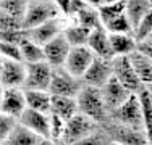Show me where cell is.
Segmentation results:
<instances>
[{"label": "cell", "mask_w": 152, "mask_h": 145, "mask_svg": "<svg viewBox=\"0 0 152 145\" xmlns=\"http://www.w3.org/2000/svg\"><path fill=\"white\" fill-rule=\"evenodd\" d=\"M76 100H78L79 113L89 116L99 126H104L110 119V113L107 110L105 100L102 95V89L83 84L81 90L76 95Z\"/></svg>", "instance_id": "6da1fadb"}, {"label": "cell", "mask_w": 152, "mask_h": 145, "mask_svg": "<svg viewBox=\"0 0 152 145\" xmlns=\"http://www.w3.org/2000/svg\"><path fill=\"white\" fill-rule=\"evenodd\" d=\"M63 16L53 0H29L26 14H24V29L37 28L53 18Z\"/></svg>", "instance_id": "7a4b0ae2"}, {"label": "cell", "mask_w": 152, "mask_h": 145, "mask_svg": "<svg viewBox=\"0 0 152 145\" xmlns=\"http://www.w3.org/2000/svg\"><path fill=\"white\" fill-rule=\"evenodd\" d=\"M110 119L115 123H118V124H123V126H129V128H136V129H144V119H142V111H141V103H139L137 92L131 94V97H129L118 110H115L113 113L110 115Z\"/></svg>", "instance_id": "3957f363"}, {"label": "cell", "mask_w": 152, "mask_h": 145, "mask_svg": "<svg viewBox=\"0 0 152 145\" xmlns=\"http://www.w3.org/2000/svg\"><path fill=\"white\" fill-rule=\"evenodd\" d=\"M97 126L99 124L96 121H92L89 116H86L83 113H76L70 121H66V128H65V134H63L61 142L66 145H75L81 139L92 134L97 129Z\"/></svg>", "instance_id": "277c9868"}, {"label": "cell", "mask_w": 152, "mask_h": 145, "mask_svg": "<svg viewBox=\"0 0 152 145\" xmlns=\"http://www.w3.org/2000/svg\"><path fill=\"white\" fill-rule=\"evenodd\" d=\"M83 87V81L70 74L65 66L53 68L52 82H50V94L52 95H65V97H76Z\"/></svg>", "instance_id": "5b68a950"}, {"label": "cell", "mask_w": 152, "mask_h": 145, "mask_svg": "<svg viewBox=\"0 0 152 145\" xmlns=\"http://www.w3.org/2000/svg\"><path fill=\"white\" fill-rule=\"evenodd\" d=\"M26 63L16 60H8L2 58L0 61V82L2 89H15V87H23L26 82Z\"/></svg>", "instance_id": "8992f818"}, {"label": "cell", "mask_w": 152, "mask_h": 145, "mask_svg": "<svg viewBox=\"0 0 152 145\" xmlns=\"http://www.w3.org/2000/svg\"><path fill=\"white\" fill-rule=\"evenodd\" d=\"M26 82L24 89L28 90H49L50 82H52L53 66L47 61H39V63L26 65Z\"/></svg>", "instance_id": "52a82bcc"}, {"label": "cell", "mask_w": 152, "mask_h": 145, "mask_svg": "<svg viewBox=\"0 0 152 145\" xmlns=\"http://www.w3.org/2000/svg\"><path fill=\"white\" fill-rule=\"evenodd\" d=\"M94 60H96V55L88 45L71 47L70 55L65 61V70L70 74H73L75 78L83 79V76L86 74V71L89 70V66L92 65Z\"/></svg>", "instance_id": "ba28073f"}, {"label": "cell", "mask_w": 152, "mask_h": 145, "mask_svg": "<svg viewBox=\"0 0 152 145\" xmlns=\"http://www.w3.org/2000/svg\"><path fill=\"white\" fill-rule=\"evenodd\" d=\"M26 90L23 87L15 89H2V99H0V113L10 115L20 119V116L26 111Z\"/></svg>", "instance_id": "9c48e42d"}, {"label": "cell", "mask_w": 152, "mask_h": 145, "mask_svg": "<svg viewBox=\"0 0 152 145\" xmlns=\"http://www.w3.org/2000/svg\"><path fill=\"white\" fill-rule=\"evenodd\" d=\"M68 18L65 16H58V18H53V20L47 21V23L41 24L37 28H32V29H28V37L31 41H34L36 44L44 47L45 44H49L52 39H55L57 36H60L61 32L65 31L68 24Z\"/></svg>", "instance_id": "30bf717a"}, {"label": "cell", "mask_w": 152, "mask_h": 145, "mask_svg": "<svg viewBox=\"0 0 152 145\" xmlns=\"http://www.w3.org/2000/svg\"><path fill=\"white\" fill-rule=\"evenodd\" d=\"M113 76V65L112 60H105V58L96 57V60L92 61V65L89 66V70L86 71V74L83 76V84L99 87L102 89L104 86L108 82V79Z\"/></svg>", "instance_id": "8fae6325"}, {"label": "cell", "mask_w": 152, "mask_h": 145, "mask_svg": "<svg viewBox=\"0 0 152 145\" xmlns=\"http://www.w3.org/2000/svg\"><path fill=\"white\" fill-rule=\"evenodd\" d=\"M112 65H113V76L126 89L131 90V92H139L142 84H141L139 78H137L134 68H133L129 57H115L112 60Z\"/></svg>", "instance_id": "7c38bea8"}, {"label": "cell", "mask_w": 152, "mask_h": 145, "mask_svg": "<svg viewBox=\"0 0 152 145\" xmlns=\"http://www.w3.org/2000/svg\"><path fill=\"white\" fill-rule=\"evenodd\" d=\"M131 94H134V92L126 89L115 76H112L107 84L102 87V95H104V100H105L108 113L112 115L115 110H118V108L131 97Z\"/></svg>", "instance_id": "4fadbf2b"}, {"label": "cell", "mask_w": 152, "mask_h": 145, "mask_svg": "<svg viewBox=\"0 0 152 145\" xmlns=\"http://www.w3.org/2000/svg\"><path fill=\"white\" fill-rule=\"evenodd\" d=\"M71 45L66 41L65 34L61 32L60 36H57L55 39H52L49 44L44 45V52H45V61L49 65H52L53 68L65 66L68 55H70Z\"/></svg>", "instance_id": "5bb4252c"}, {"label": "cell", "mask_w": 152, "mask_h": 145, "mask_svg": "<svg viewBox=\"0 0 152 145\" xmlns=\"http://www.w3.org/2000/svg\"><path fill=\"white\" fill-rule=\"evenodd\" d=\"M88 47L92 50L94 55L99 58H105V60H113L115 58L110 44V32L105 29V26L92 29L88 41Z\"/></svg>", "instance_id": "9a60e30c"}, {"label": "cell", "mask_w": 152, "mask_h": 145, "mask_svg": "<svg viewBox=\"0 0 152 145\" xmlns=\"http://www.w3.org/2000/svg\"><path fill=\"white\" fill-rule=\"evenodd\" d=\"M20 123L31 129L32 132H36L39 137L50 139V115L26 108V111L20 116Z\"/></svg>", "instance_id": "2e32d148"}, {"label": "cell", "mask_w": 152, "mask_h": 145, "mask_svg": "<svg viewBox=\"0 0 152 145\" xmlns=\"http://www.w3.org/2000/svg\"><path fill=\"white\" fill-rule=\"evenodd\" d=\"M131 65L134 68L137 78H139L142 86H151L152 84V60L147 55H144L141 50H136L129 55Z\"/></svg>", "instance_id": "e0dca14e"}, {"label": "cell", "mask_w": 152, "mask_h": 145, "mask_svg": "<svg viewBox=\"0 0 152 145\" xmlns=\"http://www.w3.org/2000/svg\"><path fill=\"white\" fill-rule=\"evenodd\" d=\"M26 90V102H28V108L41 113H52V102L53 95L50 94V90Z\"/></svg>", "instance_id": "ac0fdd59"}, {"label": "cell", "mask_w": 152, "mask_h": 145, "mask_svg": "<svg viewBox=\"0 0 152 145\" xmlns=\"http://www.w3.org/2000/svg\"><path fill=\"white\" fill-rule=\"evenodd\" d=\"M110 44L115 57H129L137 50V39L134 34H110Z\"/></svg>", "instance_id": "d6986e66"}, {"label": "cell", "mask_w": 152, "mask_h": 145, "mask_svg": "<svg viewBox=\"0 0 152 145\" xmlns=\"http://www.w3.org/2000/svg\"><path fill=\"white\" fill-rule=\"evenodd\" d=\"M52 113L63 118L65 121H70L71 118L79 113L78 100L76 97H65V95H53L52 102Z\"/></svg>", "instance_id": "ffe728a7"}, {"label": "cell", "mask_w": 152, "mask_h": 145, "mask_svg": "<svg viewBox=\"0 0 152 145\" xmlns=\"http://www.w3.org/2000/svg\"><path fill=\"white\" fill-rule=\"evenodd\" d=\"M39 139H41V137L36 132H32L31 129L26 128V126L18 123L16 128L12 130V134H10L7 139L2 140V145H32L34 142H37Z\"/></svg>", "instance_id": "44dd1931"}, {"label": "cell", "mask_w": 152, "mask_h": 145, "mask_svg": "<svg viewBox=\"0 0 152 145\" xmlns=\"http://www.w3.org/2000/svg\"><path fill=\"white\" fill-rule=\"evenodd\" d=\"M91 32H92V29L81 26V24L75 23V21H68L63 34L66 37V41L70 42L71 47H81V45H88Z\"/></svg>", "instance_id": "7402d4cb"}, {"label": "cell", "mask_w": 152, "mask_h": 145, "mask_svg": "<svg viewBox=\"0 0 152 145\" xmlns=\"http://www.w3.org/2000/svg\"><path fill=\"white\" fill-rule=\"evenodd\" d=\"M151 8H152V5L149 3V0H126L125 14L128 16V20L133 24V28L136 29V26L149 13Z\"/></svg>", "instance_id": "603a6c76"}, {"label": "cell", "mask_w": 152, "mask_h": 145, "mask_svg": "<svg viewBox=\"0 0 152 145\" xmlns=\"http://www.w3.org/2000/svg\"><path fill=\"white\" fill-rule=\"evenodd\" d=\"M21 47V53H23V61L26 65L29 63H39V61H45V52H44V47L36 44L34 41H31L28 37V32H26V37L21 41L20 44Z\"/></svg>", "instance_id": "cb8c5ba5"}, {"label": "cell", "mask_w": 152, "mask_h": 145, "mask_svg": "<svg viewBox=\"0 0 152 145\" xmlns=\"http://www.w3.org/2000/svg\"><path fill=\"white\" fill-rule=\"evenodd\" d=\"M71 21L81 24V26H86L89 29H96V28L104 26L102 20H100V16H99V10H97L96 7H91V5H86L81 12L76 13L75 16L71 18Z\"/></svg>", "instance_id": "d4e9b609"}, {"label": "cell", "mask_w": 152, "mask_h": 145, "mask_svg": "<svg viewBox=\"0 0 152 145\" xmlns=\"http://www.w3.org/2000/svg\"><path fill=\"white\" fill-rule=\"evenodd\" d=\"M126 8V0H120V2H105L104 5H100L99 8V16L102 20V24L105 26L112 20L118 18L120 14L125 13Z\"/></svg>", "instance_id": "484cf974"}, {"label": "cell", "mask_w": 152, "mask_h": 145, "mask_svg": "<svg viewBox=\"0 0 152 145\" xmlns=\"http://www.w3.org/2000/svg\"><path fill=\"white\" fill-rule=\"evenodd\" d=\"M139 97V103H141V111H142V119H144V129H151L152 128V97L151 92L147 89V86H142L137 92Z\"/></svg>", "instance_id": "4316f807"}, {"label": "cell", "mask_w": 152, "mask_h": 145, "mask_svg": "<svg viewBox=\"0 0 152 145\" xmlns=\"http://www.w3.org/2000/svg\"><path fill=\"white\" fill-rule=\"evenodd\" d=\"M29 0H0V13H7L24 21Z\"/></svg>", "instance_id": "83f0119b"}, {"label": "cell", "mask_w": 152, "mask_h": 145, "mask_svg": "<svg viewBox=\"0 0 152 145\" xmlns=\"http://www.w3.org/2000/svg\"><path fill=\"white\" fill-rule=\"evenodd\" d=\"M105 29L110 34H134V28L129 23L128 16L125 13L115 18V20H112L108 24H105Z\"/></svg>", "instance_id": "f1b7e54d"}, {"label": "cell", "mask_w": 152, "mask_h": 145, "mask_svg": "<svg viewBox=\"0 0 152 145\" xmlns=\"http://www.w3.org/2000/svg\"><path fill=\"white\" fill-rule=\"evenodd\" d=\"M110 144H112V137L108 136L107 130H97L96 129L92 134H89L88 137L81 139L75 145H110Z\"/></svg>", "instance_id": "f546056e"}, {"label": "cell", "mask_w": 152, "mask_h": 145, "mask_svg": "<svg viewBox=\"0 0 152 145\" xmlns=\"http://www.w3.org/2000/svg\"><path fill=\"white\" fill-rule=\"evenodd\" d=\"M65 128H66V121L63 118H60V116L50 113V139L53 142H61Z\"/></svg>", "instance_id": "4dcf8cb0"}, {"label": "cell", "mask_w": 152, "mask_h": 145, "mask_svg": "<svg viewBox=\"0 0 152 145\" xmlns=\"http://www.w3.org/2000/svg\"><path fill=\"white\" fill-rule=\"evenodd\" d=\"M0 53H2V58H8V60L23 61V53H21V47H20V44H13V42L0 41Z\"/></svg>", "instance_id": "1f68e13d"}, {"label": "cell", "mask_w": 152, "mask_h": 145, "mask_svg": "<svg viewBox=\"0 0 152 145\" xmlns=\"http://www.w3.org/2000/svg\"><path fill=\"white\" fill-rule=\"evenodd\" d=\"M152 36V8L149 10V13L141 20V23L136 26L134 29V37L139 41H144V39L151 37Z\"/></svg>", "instance_id": "d6a6232c"}, {"label": "cell", "mask_w": 152, "mask_h": 145, "mask_svg": "<svg viewBox=\"0 0 152 145\" xmlns=\"http://www.w3.org/2000/svg\"><path fill=\"white\" fill-rule=\"evenodd\" d=\"M24 29V21L7 13H0V31H20Z\"/></svg>", "instance_id": "836d02e7"}, {"label": "cell", "mask_w": 152, "mask_h": 145, "mask_svg": "<svg viewBox=\"0 0 152 145\" xmlns=\"http://www.w3.org/2000/svg\"><path fill=\"white\" fill-rule=\"evenodd\" d=\"M20 123V119L15 116L10 115H2L0 116V139H7V137L12 134V130L16 128V124Z\"/></svg>", "instance_id": "e575fe53"}, {"label": "cell", "mask_w": 152, "mask_h": 145, "mask_svg": "<svg viewBox=\"0 0 152 145\" xmlns=\"http://www.w3.org/2000/svg\"><path fill=\"white\" fill-rule=\"evenodd\" d=\"M137 50H141L144 55H147L152 60V37H147L144 41L137 42Z\"/></svg>", "instance_id": "d590c367"}, {"label": "cell", "mask_w": 152, "mask_h": 145, "mask_svg": "<svg viewBox=\"0 0 152 145\" xmlns=\"http://www.w3.org/2000/svg\"><path fill=\"white\" fill-rule=\"evenodd\" d=\"M53 2L57 3V7L60 8V12H61V14H63L65 18H70L71 3H73V0H53Z\"/></svg>", "instance_id": "8d00e7d4"}, {"label": "cell", "mask_w": 152, "mask_h": 145, "mask_svg": "<svg viewBox=\"0 0 152 145\" xmlns=\"http://www.w3.org/2000/svg\"><path fill=\"white\" fill-rule=\"evenodd\" d=\"M32 145H55V142L52 139H47V137H41L37 142H34Z\"/></svg>", "instance_id": "74e56055"}, {"label": "cell", "mask_w": 152, "mask_h": 145, "mask_svg": "<svg viewBox=\"0 0 152 145\" xmlns=\"http://www.w3.org/2000/svg\"><path fill=\"white\" fill-rule=\"evenodd\" d=\"M86 2H88L91 7H96V8H99L100 5H104V3H105V0H86Z\"/></svg>", "instance_id": "f35d334b"}, {"label": "cell", "mask_w": 152, "mask_h": 145, "mask_svg": "<svg viewBox=\"0 0 152 145\" xmlns=\"http://www.w3.org/2000/svg\"><path fill=\"white\" fill-rule=\"evenodd\" d=\"M146 134H147V142H149V145H152V128L147 129Z\"/></svg>", "instance_id": "ab89813d"}, {"label": "cell", "mask_w": 152, "mask_h": 145, "mask_svg": "<svg viewBox=\"0 0 152 145\" xmlns=\"http://www.w3.org/2000/svg\"><path fill=\"white\" fill-rule=\"evenodd\" d=\"M110 145H123V144H120V142H115V140H112V144Z\"/></svg>", "instance_id": "60d3db41"}, {"label": "cell", "mask_w": 152, "mask_h": 145, "mask_svg": "<svg viewBox=\"0 0 152 145\" xmlns=\"http://www.w3.org/2000/svg\"><path fill=\"white\" fill-rule=\"evenodd\" d=\"M147 89H149V92H151V97H152V84H151V86H147Z\"/></svg>", "instance_id": "b9f144b4"}, {"label": "cell", "mask_w": 152, "mask_h": 145, "mask_svg": "<svg viewBox=\"0 0 152 145\" xmlns=\"http://www.w3.org/2000/svg\"><path fill=\"white\" fill-rule=\"evenodd\" d=\"M105 2H120V0H105Z\"/></svg>", "instance_id": "7bdbcfd3"}, {"label": "cell", "mask_w": 152, "mask_h": 145, "mask_svg": "<svg viewBox=\"0 0 152 145\" xmlns=\"http://www.w3.org/2000/svg\"><path fill=\"white\" fill-rule=\"evenodd\" d=\"M149 3H151V5H152V0H149Z\"/></svg>", "instance_id": "ee69618b"}, {"label": "cell", "mask_w": 152, "mask_h": 145, "mask_svg": "<svg viewBox=\"0 0 152 145\" xmlns=\"http://www.w3.org/2000/svg\"><path fill=\"white\" fill-rule=\"evenodd\" d=\"M151 37H152V36H151Z\"/></svg>", "instance_id": "f6af8a7d"}]
</instances>
